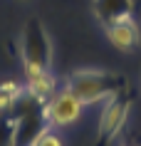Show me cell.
I'll list each match as a JSON object with an SVG mask.
<instances>
[{
    "instance_id": "obj_1",
    "label": "cell",
    "mask_w": 141,
    "mask_h": 146,
    "mask_svg": "<svg viewBox=\"0 0 141 146\" xmlns=\"http://www.w3.org/2000/svg\"><path fill=\"white\" fill-rule=\"evenodd\" d=\"M129 82L121 72H111V69H77L70 72L62 82V89L77 97L84 107L92 104H104L107 99L117 97L119 92H124Z\"/></svg>"
},
{
    "instance_id": "obj_2",
    "label": "cell",
    "mask_w": 141,
    "mask_h": 146,
    "mask_svg": "<svg viewBox=\"0 0 141 146\" xmlns=\"http://www.w3.org/2000/svg\"><path fill=\"white\" fill-rule=\"evenodd\" d=\"M5 121L13 129V146H32L42 131L50 129L45 116V102L32 97L27 89L5 111Z\"/></svg>"
},
{
    "instance_id": "obj_3",
    "label": "cell",
    "mask_w": 141,
    "mask_h": 146,
    "mask_svg": "<svg viewBox=\"0 0 141 146\" xmlns=\"http://www.w3.org/2000/svg\"><path fill=\"white\" fill-rule=\"evenodd\" d=\"M17 47H20L17 54H20V62H23L25 77L45 72V69L52 67V40H50L40 17H30L25 23Z\"/></svg>"
},
{
    "instance_id": "obj_4",
    "label": "cell",
    "mask_w": 141,
    "mask_h": 146,
    "mask_svg": "<svg viewBox=\"0 0 141 146\" xmlns=\"http://www.w3.org/2000/svg\"><path fill=\"white\" fill-rule=\"evenodd\" d=\"M131 104H134V92L129 87L124 92H119L117 97L104 102V109L99 114V126H97V146H109L124 131Z\"/></svg>"
},
{
    "instance_id": "obj_5",
    "label": "cell",
    "mask_w": 141,
    "mask_h": 146,
    "mask_svg": "<svg viewBox=\"0 0 141 146\" xmlns=\"http://www.w3.org/2000/svg\"><path fill=\"white\" fill-rule=\"evenodd\" d=\"M82 109H84V104H82L77 97H72L67 89L60 87V92H57L50 102H45V116H47L50 129L74 124L79 116H82Z\"/></svg>"
},
{
    "instance_id": "obj_6",
    "label": "cell",
    "mask_w": 141,
    "mask_h": 146,
    "mask_svg": "<svg viewBox=\"0 0 141 146\" xmlns=\"http://www.w3.org/2000/svg\"><path fill=\"white\" fill-rule=\"evenodd\" d=\"M92 13L104 30L129 17H136L131 0H92Z\"/></svg>"
},
{
    "instance_id": "obj_7",
    "label": "cell",
    "mask_w": 141,
    "mask_h": 146,
    "mask_svg": "<svg viewBox=\"0 0 141 146\" xmlns=\"http://www.w3.org/2000/svg\"><path fill=\"white\" fill-rule=\"evenodd\" d=\"M107 40L117 47L119 52H136L141 45V27H139V17H129L124 23H117L107 27Z\"/></svg>"
},
{
    "instance_id": "obj_8",
    "label": "cell",
    "mask_w": 141,
    "mask_h": 146,
    "mask_svg": "<svg viewBox=\"0 0 141 146\" xmlns=\"http://www.w3.org/2000/svg\"><path fill=\"white\" fill-rule=\"evenodd\" d=\"M25 89H27L32 97H37V99L50 102L57 92H60V82H57L52 69H45V72H37V74L25 77Z\"/></svg>"
},
{
    "instance_id": "obj_9",
    "label": "cell",
    "mask_w": 141,
    "mask_h": 146,
    "mask_svg": "<svg viewBox=\"0 0 141 146\" xmlns=\"http://www.w3.org/2000/svg\"><path fill=\"white\" fill-rule=\"evenodd\" d=\"M32 146H64V141L60 139V134H55L52 129H47V131L40 134V139H37Z\"/></svg>"
},
{
    "instance_id": "obj_10",
    "label": "cell",
    "mask_w": 141,
    "mask_h": 146,
    "mask_svg": "<svg viewBox=\"0 0 141 146\" xmlns=\"http://www.w3.org/2000/svg\"><path fill=\"white\" fill-rule=\"evenodd\" d=\"M25 92V84H20L17 79H3L0 82V94H13V97H20Z\"/></svg>"
},
{
    "instance_id": "obj_11",
    "label": "cell",
    "mask_w": 141,
    "mask_h": 146,
    "mask_svg": "<svg viewBox=\"0 0 141 146\" xmlns=\"http://www.w3.org/2000/svg\"><path fill=\"white\" fill-rule=\"evenodd\" d=\"M0 146H13V129L5 119L0 121Z\"/></svg>"
},
{
    "instance_id": "obj_12",
    "label": "cell",
    "mask_w": 141,
    "mask_h": 146,
    "mask_svg": "<svg viewBox=\"0 0 141 146\" xmlns=\"http://www.w3.org/2000/svg\"><path fill=\"white\" fill-rule=\"evenodd\" d=\"M134 5V13H136V17H141V0H131Z\"/></svg>"
},
{
    "instance_id": "obj_13",
    "label": "cell",
    "mask_w": 141,
    "mask_h": 146,
    "mask_svg": "<svg viewBox=\"0 0 141 146\" xmlns=\"http://www.w3.org/2000/svg\"><path fill=\"white\" fill-rule=\"evenodd\" d=\"M3 119H5V111H3V109H0V121H3Z\"/></svg>"
},
{
    "instance_id": "obj_14",
    "label": "cell",
    "mask_w": 141,
    "mask_h": 146,
    "mask_svg": "<svg viewBox=\"0 0 141 146\" xmlns=\"http://www.w3.org/2000/svg\"><path fill=\"white\" fill-rule=\"evenodd\" d=\"M126 146H131V144H126Z\"/></svg>"
}]
</instances>
